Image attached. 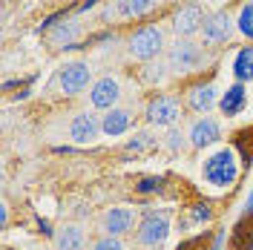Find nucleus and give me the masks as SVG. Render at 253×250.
Returning a JSON list of instances; mask_svg holds the SVG:
<instances>
[{
	"label": "nucleus",
	"mask_w": 253,
	"mask_h": 250,
	"mask_svg": "<svg viewBox=\"0 0 253 250\" xmlns=\"http://www.w3.org/2000/svg\"><path fill=\"white\" fill-rule=\"evenodd\" d=\"M239 178V156L233 147H219L202 161V181L216 190L230 187Z\"/></svg>",
	"instance_id": "obj_1"
},
{
	"label": "nucleus",
	"mask_w": 253,
	"mask_h": 250,
	"mask_svg": "<svg viewBox=\"0 0 253 250\" xmlns=\"http://www.w3.org/2000/svg\"><path fill=\"white\" fill-rule=\"evenodd\" d=\"M164 49H167V38H164V29H161L158 23L138 26V29L126 38V55L138 63L158 61Z\"/></svg>",
	"instance_id": "obj_2"
},
{
	"label": "nucleus",
	"mask_w": 253,
	"mask_h": 250,
	"mask_svg": "<svg viewBox=\"0 0 253 250\" xmlns=\"http://www.w3.org/2000/svg\"><path fill=\"white\" fill-rule=\"evenodd\" d=\"M167 66H170V75H190V72H199L205 69L207 63V52L199 41L193 38H175L173 43L167 46Z\"/></svg>",
	"instance_id": "obj_3"
},
{
	"label": "nucleus",
	"mask_w": 253,
	"mask_h": 250,
	"mask_svg": "<svg viewBox=\"0 0 253 250\" xmlns=\"http://www.w3.org/2000/svg\"><path fill=\"white\" fill-rule=\"evenodd\" d=\"M233 35H236V15H230L227 9H216V12H207L205 26L199 32V43L205 49H219L230 43Z\"/></svg>",
	"instance_id": "obj_4"
},
{
	"label": "nucleus",
	"mask_w": 253,
	"mask_h": 250,
	"mask_svg": "<svg viewBox=\"0 0 253 250\" xmlns=\"http://www.w3.org/2000/svg\"><path fill=\"white\" fill-rule=\"evenodd\" d=\"M95 83L92 78V63L89 61H66L58 69V75H55V86L61 89V95L66 98H75L81 92H89V86Z\"/></svg>",
	"instance_id": "obj_5"
},
{
	"label": "nucleus",
	"mask_w": 253,
	"mask_h": 250,
	"mask_svg": "<svg viewBox=\"0 0 253 250\" xmlns=\"http://www.w3.org/2000/svg\"><path fill=\"white\" fill-rule=\"evenodd\" d=\"M167 236H170V213L150 210L141 216L138 227H135V245L144 250H156L167 242Z\"/></svg>",
	"instance_id": "obj_6"
},
{
	"label": "nucleus",
	"mask_w": 253,
	"mask_h": 250,
	"mask_svg": "<svg viewBox=\"0 0 253 250\" xmlns=\"http://www.w3.org/2000/svg\"><path fill=\"white\" fill-rule=\"evenodd\" d=\"M205 17H207V12L202 9V3L187 0V3H181L173 12L170 29H173L175 38H196L202 32V26H205Z\"/></svg>",
	"instance_id": "obj_7"
},
{
	"label": "nucleus",
	"mask_w": 253,
	"mask_h": 250,
	"mask_svg": "<svg viewBox=\"0 0 253 250\" xmlns=\"http://www.w3.org/2000/svg\"><path fill=\"white\" fill-rule=\"evenodd\" d=\"M144 118H147L150 126L178 124V118H181V101L175 95H156V98H150V104L144 110Z\"/></svg>",
	"instance_id": "obj_8"
},
{
	"label": "nucleus",
	"mask_w": 253,
	"mask_h": 250,
	"mask_svg": "<svg viewBox=\"0 0 253 250\" xmlns=\"http://www.w3.org/2000/svg\"><path fill=\"white\" fill-rule=\"evenodd\" d=\"M104 135V129H101V115L98 112H75L72 115V121H69V141L72 144H78V147H89L95 141Z\"/></svg>",
	"instance_id": "obj_9"
},
{
	"label": "nucleus",
	"mask_w": 253,
	"mask_h": 250,
	"mask_svg": "<svg viewBox=\"0 0 253 250\" xmlns=\"http://www.w3.org/2000/svg\"><path fill=\"white\" fill-rule=\"evenodd\" d=\"M138 221L141 219H138V213H135L132 207H110V210L101 216V233L124 239V236L135 233Z\"/></svg>",
	"instance_id": "obj_10"
},
{
	"label": "nucleus",
	"mask_w": 253,
	"mask_h": 250,
	"mask_svg": "<svg viewBox=\"0 0 253 250\" xmlns=\"http://www.w3.org/2000/svg\"><path fill=\"white\" fill-rule=\"evenodd\" d=\"M158 0H115L101 9V20H141V17L153 15Z\"/></svg>",
	"instance_id": "obj_11"
},
{
	"label": "nucleus",
	"mask_w": 253,
	"mask_h": 250,
	"mask_svg": "<svg viewBox=\"0 0 253 250\" xmlns=\"http://www.w3.org/2000/svg\"><path fill=\"white\" fill-rule=\"evenodd\" d=\"M187 138L193 150H207L221 141V124L213 115H196L193 124L187 126Z\"/></svg>",
	"instance_id": "obj_12"
},
{
	"label": "nucleus",
	"mask_w": 253,
	"mask_h": 250,
	"mask_svg": "<svg viewBox=\"0 0 253 250\" xmlns=\"http://www.w3.org/2000/svg\"><path fill=\"white\" fill-rule=\"evenodd\" d=\"M219 86L213 83V81H202V83H193L184 95V104H187L190 112H196V115H210V112L219 107Z\"/></svg>",
	"instance_id": "obj_13"
},
{
	"label": "nucleus",
	"mask_w": 253,
	"mask_h": 250,
	"mask_svg": "<svg viewBox=\"0 0 253 250\" xmlns=\"http://www.w3.org/2000/svg\"><path fill=\"white\" fill-rule=\"evenodd\" d=\"M118 101H121V83L118 78H112V75H101V78H95V83L89 86V104H92V110H112V107H118Z\"/></svg>",
	"instance_id": "obj_14"
},
{
	"label": "nucleus",
	"mask_w": 253,
	"mask_h": 250,
	"mask_svg": "<svg viewBox=\"0 0 253 250\" xmlns=\"http://www.w3.org/2000/svg\"><path fill=\"white\" fill-rule=\"evenodd\" d=\"M81 35H84V23L78 17H63V20H55L46 41L52 43V49H66V46H75V41Z\"/></svg>",
	"instance_id": "obj_15"
},
{
	"label": "nucleus",
	"mask_w": 253,
	"mask_h": 250,
	"mask_svg": "<svg viewBox=\"0 0 253 250\" xmlns=\"http://www.w3.org/2000/svg\"><path fill=\"white\" fill-rule=\"evenodd\" d=\"M132 124H135V112L126 110V107H112V110H107L101 115V129H104V135H110V138L124 135Z\"/></svg>",
	"instance_id": "obj_16"
},
{
	"label": "nucleus",
	"mask_w": 253,
	"mask_h": 250,
	"mask_svg": "<svg viewBox=\"0 0 253 250\" xmlns=\"http://www.w3.org/2000/svg\"><path fill=\"white\" fill-rule=\"evenodd\" d=\"M245 104H248V86L236 81V83H230L227 89H221V98H219V110L224 118H236L239 112L245 110Z\"/></svg>",
	"instance_id": "obj_17"
},
{
	"label": "nucleus",
	"mask_w": 253,
	"mask_h": 250,
	"mask_svg": "<svg viewBox=\"0 0 253 250\" xmlns=\"http://www.w3.org/2000/svg\"><path fill=\"white\" fill-rule=\"evenodd\" d=\"M55 248L58 250H84L86 248V230L81 224H63V227H58Z\"/></svg>",
	"instance_id": "obj_18"
},
{
	"label": "nucleus",
	"mask_w": 253,
	"mask_h": 250,
	"mask_svg": "<svg viewBox=\"0 0 253 250\" xmlns=\"http://www.w3.org/2000/svg\"><path fill=\"white\" fill-rule=\"evenodd\" d=\"M233 75L242 83H251L253 81V43L251 46H242L236 52V58H233Z\"/></svg>",
	"instance_id": "obj_19"
},
{
	"label": "nucleus",
	"mask_w": 253,
	"mask_h": 250,
	"mask_svg": "<svg viewBox=\"0 0 253 250\" xmlns=\"http://www.w3.org/2000/svg\"><path fill=\"white\" fill-rule=\"evenodd\" d=\"M236 32L245 41H253V0H245L236 12Z\"/></svg>",
	"instance_id": "obj_20"
},
{
	"label": "nucleus",
	"mask_w": 253,
	"mask_h": 250,
	"mask_svg": "<svg viewBox=\"0 0 253 250\" xmlns=\"http://www.w3.org/2000/svg\"><path fill=\"white\" fill-rule=\"evenodd\" d=\"M156 144H158L156 135H153L150 129H141V132H135L132 138L126 141V144H124V150H126V153H147V150H153Z\"/></svg>",
	"instance_id": "obj_21"
},
{
	"label": "nucleus",
	"mask_w": 253,
	"mask_h": 250,
	"mask_svg": "<svg viewBox=\"0 0 253 250\" xmlns=\"http://www.w3.org/2000/svg\"><path fill=\"white\" fill-rule=\"evenodd\" d=\"M164 147H167L170 153H181V150H187L190 147L187 132H181V129H170V132L164 135Z\"/></svg>",
	"instance_id": "obj_22"
},
{
	"label": "nucleus",
	"mask_w": 253,
	"mask_h": 250,
	"mask_svg": "<svg viewBox=\"0 0 253 250\" xmlns=\"http://www.w3.org/2000/svg\"><path fill=\"white\" fill-rule=\"evenodd\" d=\"M167 72H170V66H167V61H153V63H147L144 66V78L147 81H164L167 78Z\"/></svg>",
	"instance_id": "obj_23"
},
{
	"label": "nucleus",
	"mask_w": 253,
	"mask_h": 250,
	"mask_svg": "<svg viewBox=\"0 0 253 250\" xmlns=\"http://www.w3.org/2000/svg\"><path fill=\"white\" fill-rule=\"evenodd\" d=\"M89 250H126V248H124V242H121V239L101 233V236L92 242V245H89Z\"/></svg>",
	"instance_id": "obj_24"
},
{
	"label": "nucleus",
	"mask_w": 253,
	"mask_h": 250,
	"mask_svg": "<svg viewBox=\"0 0 253 250\" xmlns=\"http://www.w3.org/2000/svg\"><path fill=\"white\" fill-rule=\"evenodd\" d=\"M210 219H213V210H210L207 204H196V207H193V213H190V219L184 221V227H196V224L210 221Z\"/></svg>",
	"instance_id": "obj_25"
},
{
	"label": "nucleus",
	"mask_w": 253,
	"mask_h": 250,
	"mask_svg": "<svg viewBox=\"0 0 253 250\" xmlns=\"http://www.w3.org/2000/svg\"><path fill=\"white\" fill-rule=\"evenodd\" d=\"M158 187H161V178H144L141 184H138V193H153Z\"/></svg>",
	"instance_id": "obj_26"
},
{
	"label": "nucleus",
	"mask_w": 253,
	"mask_h": 250,
	"mask_svg": "<svg viewBox=\"0 0 253 250\" xmlns=\"http://www.w3.org/2000/svg\"><path fill=\"white\" fill-rule=\"evenodd\" d=\"M248 213H253V190H251V196H248V204H245V216Z\"/></svg>",
	"instance_id": "obj_27"
},
{
	"label": "nucleus",
	"mask_w": 253,
	"mask_h": 250,
	"mask_svg": "<svg viewBox=\"0 0 253 250\" xmlns=\"http://www.w3.org/2000/svg\"><path fill=\"white\" fill-rule=\"evenodd\" d=\"M0 221H3V224H6V221H9V210H6V204H3V207H0Z\"/></svg>",
	"instance_id": "obj_28"
},
{
	"label": "nucleus",
	"mask_w": 253,
	"mask_h": 250,
	"mask_svg": "<svg viewBox=\"0 0 253 250\" xmlns=\"http://www.w3.org/2000/svg\"><path fill=\"white\" fill-rule=\"evenodd\" d=\"M158 3H173V0H158Z\"/></svg>",
	"instance_id": "obj_29"
}]
</instances>
